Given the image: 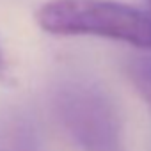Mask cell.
Segmentation results:
<instances>
[{"label":"cell","mask_w":151,"mask_h":151,"mask_svg":"<svg viewBox=\"0 0 151 151\" xmlns=\"http://www.w3.org/2000/svg\"><path fill=\"white\" fill-rule=\"evenodd\" d=\"M52 110L82 151H126L121 114L110 94L93 78L66 73L52 84Z\"/></svg>","instance_id":"6da1fadb"},{"label":"cell","mask_w":151,"mask_h":151,"mask_svg":"<svg viewBox=\"0 0 151 151\" xmlns=\"http://www.w3.org/2000/svg\"><path fill=\"white\" fill-rule=\"evenodd\" d=\"M147 4H149V9H151V0H147Z\"/></svg>","instance_id":"8992f818"},{"label":"cell","mask_w":151,"mask_h":151,"mask_svg":"<svg viewBox=\"0 0 151 151\" xmlns=\"http://www.w3.org/2000/svg\"><path fill=\"white\" fill-rule=\"evenodd\" d=\"M126 73L133 87L151 109V57L149 55H135L126 62Z\"/></svg>","instance_id":"277c9868"},{"label":"cell","mask_w":151,"mask_h":151,"mask_svg":"<svg viewBox=\"0 0 151 151\" xmlns=\"http://www.w3.org/2000/svg\"><path fill=\"white\" fill-rule=\"evenodd\" d=\"M0 151H46L41 130L27 109L0 110Z\"/></svg>","instance_id":"3957f363"},{"label":"cell","mask_w":151,"mask_h":151,"mask_svg":"<svg viewBox=\"0 0 151 151\" xmlns=\"http://www.w3.org/2000/svg\"><path fill=\"white\" fill-rule=\"evenodd\" d=\"M6 77V62H4V57H2V50H0V80Z\"/></svg>","instance_id":"5b68a950"},{"label":"cell","mask_w":151,"mask_h":151,"mask_svg":"<svg viewBox=\"0 0 151 151\" xmlns=\"http://www.w3.org/2000/svg\"><path fill=\"white\" fill-rule=\"evenodd\" d=\"M36 22L55 36H94L151 50V16L116 0H52Z\"/></svg>","instance_id":"7a4b0ae2"}]
</instances>
